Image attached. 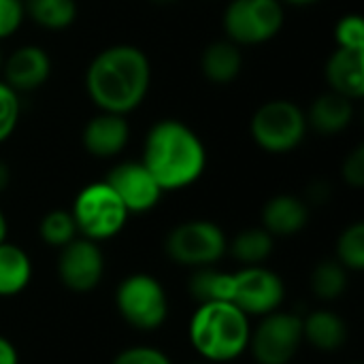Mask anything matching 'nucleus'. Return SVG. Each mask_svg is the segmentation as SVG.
I'll return each mask as SVG.
<instances>
[{"label":"nucleus","mask_w":364,"mask_h":364,"mask_svg":"<svg viewBox=\"0 0 364 364\" xmlns=\"http://www.w3.org/2000/svg\"><path fill=\"white\" fill-rule=\"evenodd\" d=\"M151 85V64L136 45H111L98 51L85 70L90 100L107 113L128 115L139 109Z\"/></svg>","instance_id":"1"},{"label":"nucleus","mask_w":364,"mask_h":364,"mask_svg":"<svg viewBox=\"0 0 364 364\" xmlns=\"http://www.w3.org/2000/svg\"><path fill=\"white\" fill-rule=\"evenodd\" d=\"M141 162L154 175L162 192H175L203 177L207 168V149L188 124L162 119L149 128Z\"/></svg>","instance_id":"2"},{"label":"nucleus","mask_w":364,"mask_h":364,"mask_svg":"<svg viewBox=\"0 0 364 364\" xmlns=\"http://www.w3.org/2000/svg\"><path fill=\"white\" fill-rule=\"evenodd\" d=\"M190 341L209 363L239 358L250 346V316L224 301L200 303L190 320Z\"/></svg>","instance_id":"3"},{"label":"nucleus","mask_w":364,"mask_h":364,"mask_svg":"<svg viewBox=\"0 0 364 364\" xmlns=\"http://www.w3.org/2000/svg\"><path fill=\"white\" fill-rule=\"evenodd\" d=\"M77 232L90 241H107L119 235L128 222V211L107 181L87 183L73 203Z\"/></svg>","instance_id":"4"},{"label":"nucleus","mask_w":364,"mask_h":364,"mask_svg":"<svg viewBox=\"0 0 364 364\" xmlns=\"http://www.w3.org/2000/svg\"><path fill=\"white\" fill-rule=\"evenodd\" d=\"M307 117L292 100H269L260 105L250 122L254 143L269 154H288L296 149L307 134Z\"/></svg>","instance_id":"5"},{"label":"nucleus","mask_w":364,"mask_h":364,"mask_svg":"<svg viewBox=\"0 0 364 364\" xmlns=\"http://www.w3.org/2000/svg\"><path fill=\"white\" fill-rule=\"evenodd\" d=\"M284 19L282 0H230L222 26L237 45H262L282 32Z\"/></svg>","instance_id":"6"},{"label":"nucleus","mask_w":364,"mask_h":364,"mask_svg":"<svg viewBox=\"0 0 364 364\" xmlns=\"http://www.w3.org/2000/svg\"><path fill=\"white\" fill-rule=\"evenodd\" d=\"M119 316L139 331H156L166 322L168 303L162 284L145 273L126 277L115 294Z\"/></svg>","instance_id":"7"},{"label":"nucleus","mask_w":364,"mask_h":364,"mask_svg":"<svg viewBox=\"0 0 364 364\" xmlns=\"http://www.w3.org/2000/svg\"><path fill=\"white\" fill-rule=\"evenodd\" d=\"M228 250L224 230L209 220H192L175 226L166 237V254L183 267H211Z\"/></svg>","instance_id":"8"},{"label":"nucleus","mask_w":364,"mask_h":364,"mask_svg":"<svg viewBox=\"0 0 364 364\" xmlns=\"http://www.w3.org/2000/svg\"><path fill=\"white\" fill-rule=\"evenodd\" d=\"M286 288L279 275L256 264L230 273V301L245 316H269L279 309Z\"/></svg>","instance_id":"9"},{"label":"nucleus","mask_w":364,"mask_h":364,"mask_svg":"<svg viewBox=\"0 0 364 364\" xmlns=\"http://www.w3.org/2000/svg\"><path fill=\"white\" fill-rule=\"evenodd\" d=\"M303 341V320L294 314L273 311L264 316L250 335V346L258 364H288Z\"/></svg>","instance_id":"10"},{"label":"nucleus","mask_w":364,"mask_h":364,"mask_svg":"<svg viewBox=\"0 0 364 364\" xmlns=\"http://www.w3.org/2000/svg\"><path fill=\"white\" fill-rule=\"evenodd\" d=\"M113 192L119 196L128 213H147L151 211L160 198L162 188L154 179V175L145 168L143 162H122L115 164L107 179H105Z\"/></svg>","instance_id":"11"},{"label":"nucleus","mask_w":364,"mask_h":364,"mask_svg":"<svg viewBox=\"0 0 364 364\" xmlns=\"http://www.w3.org/2000/svg\"><path fill=\"white\" fill-rule=\"evenodd\" d=\"M58 273L62 284L73 292L94 290L105 273V256L96 241L73 239L64 245L58 260Z\"/></svg>","instance_id":"12"},{"label":"nucleus","mask_w":364,"mask_h":364,"mask_svg":"<svg viewBox=\"0 0 364 364\" xmlns=\"http://www.w3.org/2000/svg\"><path fill=\"white\" fill-rule=\"evenodd\" d=\"M4 83L17 94H28L43 87L51 75V58L38 45H21L2 62Z\"/></svg>","instance_id":"13"},{"label":"nucleus","mask_w":364,"mask_h":364,"mask_svg":"<svg viewBox=\"0 0 364 364\" xmlns=\"http://www.w3.org/2000/svg\"><path fill=\"white\" fill-rule=\"evenodd\" d=\"M81 141L90 156L115 158L130 141V126L126 115L100 111L85 124Z\"/></svg>","instance_id":"14"},{"label":"nucleus","mask_w":364,"mask_h":364,"mask_svg":"<svg viewBox=\"0 0 364 364\" xmlns=\"http://www.w3.org/2000/svg\"><path fill=\"white\" fill-rule=\"evenodd\" d=\"M331 92H337L350 100L364 96V51L335 49L324 68Z\"/></svg>","instance_id":"15"},{"label":"nucleus","mask_w":364,"mask_h":364,"mask_svg":"<svg viewBox=\"0 0 364 364\" xmlns=\"http://www.w3.org/2000/svg\"><path fill=\"white\" fill-rule=\"evenodd\" d=\"M309 222L307 205L290 194L273 196L262 209V228L273 237L299 235Z\"/></svg>","instance_id":"16"},{"label":"nucleus","mask_w":364,"mask_h":364,"mask_svg":"<svg viewBox=\"0 0 364 364\" xmlns=\"http://www.w3.org/2000/svg\"><path fill=\"white\" fill-rule=\"evenodd\" d=\"M305 117H307V126H314L318 132L339 134L354 119V100L337 92H326L311 102Z\"/></svg>","instance_id":"17"},{"label":"nucleus","mask_w":364,"mask_h":364,"mask_svg":"<svg viewBox=\"0 0 364 364\" xmlns=\"http://www.w3.org/2000/svg\"><path fill=\"white\" fill-rule=\"evenodd\" d=\"M203 75L213 83H230L243 70V53L241 47L232 41H215L211 43L200 58Z\"/></svg>","instance_id":"18"},{"label":"nucleus","mask_w":364,"mask_h":364,"mask_svg":"<svg viewBox=\"0 0 364 364\" xmlns=\"http://www.w3.org/2000/svg\"><path fill=\"white\" fill-rule=\"evenodd\" d=\"M303 339L320 352H335L346 343L348 328L337 314L320 309L303 320Z\"/></svg>","instance_id":"19"},{"label":"nucleus","mask_w":364,"mask_h":364,"mask_svg":"<svg viewBox=\"0 0 364 364\" xmlns=\"http://www.w3.org/2000/svg\"><path fill=\"white\" fill-rule=\"evenodd\" d=\"M32 279V262L30 256L9 243H0V296H15L28 288Z\"/></svg>","instance_id":"20"},{"label":"nucleus","mask_w":364,"mask_h":364,"mask_svg":"<svg viewBox=\"0 0 364 364\" xmlns=\"http://www.w3.org/2000/svg\"><path fill=\"white\" fill-rule=\"evenodd\" d=\"M26 17L45 30H64L77 19V0H23Z\"/></svg>","instance_id":"21"},{"label":"nucleus","mask_w":364,"mask_h":364,"mask_svg":"<svg viewBox=\"0 0 364 364\" xmlns=\"http://www.w3.org/2000/svg\"><path fill=\"white\" fill-rule=\"evenodd\" d=\"M230 250L239 262H243L245 267H256L271 256L273 235H269L264 228H247L235 237Z\"/></svg>","instance_id":"22"},{"label":"nucleus","mask_w":364,"mask_h":364,"mask_svg":"<svg viewBox=\"0 0 364 364\" xmlns=\"http://www.w3.org/2000/svg\"><path fill=\"white\" fill-rule=\"evenodd\" d=\"M190 292L198 301V305L211 303V301L228 303L230 301V273H222L211 267H203L192 275Z\"/></svg>","instance_id":"23"},{"label":"nucleus","mask_w":364,"mask_h":364,"mask_svg":"<svg viewBox=\"0 0 364 364\" xmlns=\"http://www.w3.org/2000/svg\"><path fill=\"white\" fill-rule=\"evenodd\" d=\"M311 288L322 301L339 299L348 288V269L337 260H326L318 264L311 275Z\"/></svg>","instance_id":"24"},{"label":"nucleus","mask_w":364,"mask_h":364,"mask_svg":"<svg viewBox=\"0 0 364 364\" xmlns=\"http://www.w3.org/2000/svg\"><path fill=\"white\" fill-rule=\"evenodd\" d=\"M38 232H41V239H43L47 245L60 247V250H62V247L68 245L73 239H77V226H75L73 213H70V211H62V209L49 211V213L41 220Z\"/></svg>","instance_id":"25"},{"label":"nucleus","mask_w":364,"mask_h":364,"mask_svg":"<svg viewBox=\"0 0 364 364\" xmlns=\"http://www.w3.org/2000/svg\"><path fill=\"white\" fill-rule=\"evenodd\" d=\"M337 262H341L348 271L364 269V224L356 222L348 226L337 241Z\"/></svg>","instance_id":"26"},{"label":"nucleus","mask_w":364,"mask_h":364,"mask_svg":"<svg viewBox=\"0 0 364 364\" xmlns=\"http://www.w3.org/2000/svg\"><path fill=\"white\" fill-rule=\"evenodd\" d=\"M21 102L19 94L4 81H0V143L9 141L19 124Z\"/></svg>","instance_id":"27"},{"label":"nucleus","mask_w":364,"mask_h":364,"mask_svg":"<svg viewBox=\"0 0 364 364\" xmlns=\"http://www.w3.org/2000/svg\"><path fill=\"white\" fill-rule=\"evenodd\" d=\"M335 43L337 49L364 51V21L360 13H348L337 21Z\"/></svg>","instance_id":"28"},{"label":"nucleus","mask_w":364,"mask_h":364,"mask_svg":"<svg viewBox=\"0 0 364 364\" xmlns=\"http://www.w3.org/2000/svg\"><path fill=\"white\" fill-rule=\"evenodd\" d=\"M26 19L23 0H0V41L13 36Z\"/></svg>","instance_id":"29"},{"label":"nucleus","mask_w":364,"mask_h":364,"mask_svg":"<svg viewBox=\"0 0 364 364\" xmlns=\"http://www.w3.org/2000/svg\"><path fill=\"white\" fill-rule=\"evenodd\" d=\"M113 364H171L164 352L156 350V348H147V346H136V348H128L124 350Z\"/></svg>","instance_id":"30"},{"label":"nucleus","mask_w":364,"mask_h":364,"mask_svg":"<svg viewBox=\"0 0 364 364\" xmlns=\"http://www.w3.org/2000/svg\"><path fill=\"white\" fill-rule=\"evenodd\" d=\"M341 173H343V179H346V183H348V186H352V188H356V190H360V188H363L364 186V147L363 145H358V147H356V149L346 158Z\"/></svg>","instance_id":"31"},{"label":"nucleus","mask_w":364,"mask_h":364,"mask_svg":"<svg viewBox=\"0 0 364 364\" xmlns=\"http://www.w3.org/2000/svg\"><path fill=\"white\" fill-rule=\"evenodd\" d=\"M0 364H19V356L15 346L0 335Z\"/></svg>","instance_id":"32"},{"label":"nucleus","mask_w":364,"mask_h":364,"mask_svg":"<svg viewBox=\"0 0 364 364\" xmlns=\"http://www.w3.org/2000/svg\"><path fill=\"white\" fill-rule=\"evenodd\" d=\"M9 181H11V171H9V164L0 160V192H4L9 188Z\"/></svg>","instance_id":"33"},{"label":"nucleus","mask_w":364,"mask_h":364,"mask_svg":"<svg viewBox=\"0 0 364 364\" xmlns=\"http://www.w3.org/2000/svg\"><path fill=\"white\" fill-rule=\"evenodd\" d=\"M286 4H292V6H311V4H318L322 0H282Z\"/></svg>","instance_id":"34"},{"label":"nucleus","mask_w":364,"mask_h":364,"mask_svg":"<svg viewBox=\"0 0 364 364\" xmlns=\"http://www.w3.org/2000/svg\"><path fill=\"white\" fill-rule=\"evenodd\" d=\"M6 230H9V224H6V218H4V213L0 209V243L6 241Z\"/></svg>","instance_id":"35"},{"label":"nucleus","mask_w":364,"mask_h":364,"mask_svg":"<svg viewBox=\"0 0 364 364\" xmlns=\"http://www.w3.org/2000/svg\"><path fill=\"white\" fill-rule=\"evenodd\" d=\"M151 2H156V4H173L177 0H151Z\"/></svg>","instance_id":"36"},{"label":"nucleus","mask_w":364,"mask_h":364,"mask_svg":"<svg viewBox=\"0 0 364 364\" xmlns=\"http://www.w3.org/2000/svg\"><path fill=\"white\" fill-rule=\"evenodd\" d=\"M2 62H4V58H2V51H0V70H2Z\"/></svg>","instance_id":"37"}]
</instances>
